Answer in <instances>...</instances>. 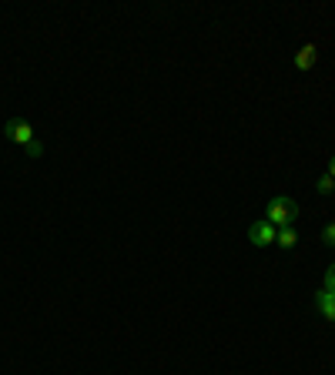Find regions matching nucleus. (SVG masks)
<instances>
[{"mask_svg":"<svg viewBox=\"0 0 335 375\" xmlns=\"http://www.w3.org/2000/svg\"><path fill=\"white\" fill-rule=\"evenodd\" d=\"M295 218H299V205H295L292 198L279 195V198L268 201V208H265L268 225H275V228H295Z\"/></svg>","mask_w":335,"mask_h":375,"instance_id":"1","label":"nucleus"},{"mask_svg":"<svg viewBox=\"0 0 335 375\" xmlns=\"http://www.w3.org/2000/svg\"><path fill=\"white\" fill-rule=\"evenodd\" d=\"M275 235H279V228L268 225V221L262 218V221H255V225L248 228V242L255 245V248H265V245H275Z\"/></svg>","mask_w":335,"mask_h":375,"instance_id":"2","label":"nucleus"},{"mask_svg":"<svg viewBox=\"0 0 335 375\" xmlns=\"http://www.w3.org/2000/svg\"><path fill=\"white\" fill-rule=\"evenodd\" d=\"M7 134H11V141L24 144V148L34 144V128L24 121V118H11V121H7Z\"/></svg>","mask_w":335,"mask_h":375,"instance_id":"3","label":"nucleus"},{"mask_svg":"<svg viewBox=\"0 0 335 375\" xmlns=\"http://www.w3.org/2000/svg\"><path fill=\"white\" fill-rule=\"evenodd\" d=\"M315 309L322 312L329 322H335V292H329V288L315 292Z\"/></svg>","mask_w":335,"mask_h":375,"instance_id":"4","label":"nucleus"},{"mask_svg":"<svg viewBox=\"0 0 335 375\" xmlns=\"http://www.w3.org/2000/svg\"><path fill=\"white\" fill-rule=\"evenodd\" d=\"M315 61H319V47L315 44H305L299 54H295V67H299V71H312Z\"/></svg>","mask_w":335,"mask_h":375,"instance_id":"5","label":"nucleus"},{"mask_svg":"<svg viewBox=\"0 0 335 375\" xmlns=\"http://www.w3.org/2000/svg\"><path fill=\"white\" fill-rule=\"evenodd\" d=\"M295 242H299L295 228H279V235H275V245H279V248H295Z\"/></svg>","mask_w":335,"mask_h":375,"instance_id":"6","label":"nucleus"},{"mask_svg":"<svg viewBox=\"0 0 335 375\" xmlns=\"http://www.w3.org/2000/svg\"><path fill=\"white\" fill-rule=\"evenodd\" d=\"M315 191H319V195H335V178L325 171V175L315 181Z\"/></svg>","mask_w":335,"mask_h":375,"instance_id":"7","label":"nucleus"},{"mask_svg":"<svg viewBox=\"0 0 335 375\" xmlns=\"http://www.w3.org/2000/svg\"><path fill=\"white\" fill-rule=\"evenodd\" d=\"M322 242L329 245V248H335V221H329V225L322 228Z\"/></svg>","mask_w":335,"mask_h":375,"instance_id":"8","label":"nucleus"},{"mask_svg":"<svg viewBox=\"0 0 335 375\" xmlns=\"http://www.w3.org/2000/svg\"><path fill=\"white\" fill-rule=\"evenodd\" d=\"M325 288L335 292V265H329V272H325Z\"/></svg>","mask_w":335,"mask_h":375,"instance_id":"9","label":"nucleus"},{"mask_svg":"<svg viewBox=\"0 0 335 375\" xmlns=\"http://www.w3.org/2000/svg\"><path fill=\"white\" fill-rule=\"evenodd\" d=\"M329 175L335 178V158H332V161H329Z\"/></svg>","mask_w":335,"mask_h":375,"instance_id":"10","label":"nucleus"}]
</instances>
